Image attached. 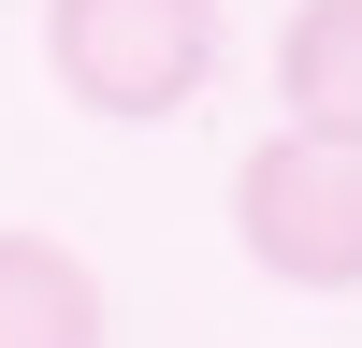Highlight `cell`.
Returning a JSON list of instances; mask_svg holds the SVG:
<instances>
[{
    "mask_svg": "<svg viewBox=\"0 0 362 348\" xmlns=\"http://www.w3.org/2000/svg\"><path fill=\"white\" fill-rule=\"evenodd\" d=\"M44 73L116 131H160L218 73V0H44Z\"/></svg>",
    "mask_w": 362,
    "mask_h": 348,
    "instance_id": "cell-1",
    "label": "cell"
},
{
    "mask_svg": "<svg viewBox=\"0 0 362 348\" xmlns=\"http://www.w3.org/2000/svg\"><path fill=\"white\" fill-rule=\"evenodd\" d=\"M232 232L276 290H362V145L261 131L232 174Z\"/></svg>",
    "mask_w": 362,
    "mask_h": 348,
    "instance_id": "cell-2",
    "label": "cell"
},
{
    "mask_svg": "<svg viewBox=\"0 0 362 348\" xmlns=\"http://www.w3.org/2000/svg\"><path fill=\"white\" fill-rule=\"evenodd\" d=\"M0 348H116V305L87 276V247L0 232Z\"/></svg>",
    "mask_w": 362,
    "mask_h": 348,
    "instance_id": "cell-3",
    "label": "cell"
},
{
    "mask_svg": "<svg viewBox=\"0 0 362 348\" xmlns=\"http://www.w3.org/2000/svg\"><path fill=\"white\" fill-rule=\"evenodd\" d=\"M276 102H290V131L362 145V0H290V29H276Z\"/></svg>",
    "mask_w": 362,
    "mask_h": 348,
    "instance_id": "cell-4",
    "label": "cell"
}]
</instances>
